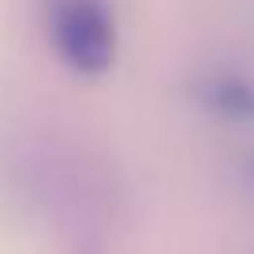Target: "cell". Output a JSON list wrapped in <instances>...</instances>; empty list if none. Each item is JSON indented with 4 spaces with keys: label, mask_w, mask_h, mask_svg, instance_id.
I'll list each match as a JSON object with an SVG mask.
<instances>
[{
    "label": "cell",
    "mask_w": 254,
    "mask_h": 254,
    "mask_svg": "<svg viewBox=\"0 0 254 254\" xmlns=\"http://www.w3.org/2000/svg\"><path fill=\"white\" fill-rule=\"evenodd\" d=\"M202 101L224 120H254V82L243 75H213L202 86Z\"/></svg>",
    "instance_id": "obj_2"
},
{
    "label": "cell",
    "mask_w": 254,
    "mask_h": 254,
    "mask_svg": "<svg viewBox=\"0 0 254 254\" xmlns=\"http://www.w3.org/2000/svg\"><path fill=\"white\" fill-rule=\"evenodd\" d=\"M45 26L56 56L75 75H105L116 60V15L109 0H45Z\"/></svg>",
    "instance_id": "obj_1"
}]
</instances>
